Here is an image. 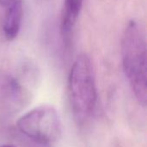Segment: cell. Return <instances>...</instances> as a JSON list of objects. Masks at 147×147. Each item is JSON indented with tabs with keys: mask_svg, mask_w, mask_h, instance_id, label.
I'll return each instance as SVG.
<instances>
[{
	"mask_svg": "<svg viewBox=\"0 0 147 147\" xmlns=\"http://www.w3.org/2000/svg\"><path fill=\"white\" fill-rule=\"evenodd\" d=\"M121 57L124 73L140 104L147 101L146 40L142 27L134 20L126 26L121 38Z\"/></svg>",
	"mask_w": 147,
	"mask_h": 147,
	"instance_id": "1",
	"label": "cell"
},
{
	"mask_svg": "<svg viewBox=\"0 0 147 147\" xmlns=\"http://www.w3.org/2000/svg\"><path fill=\"white\" fill-rule=\"evenodd\" d=\"M68 86L73 113L77 120H84L92 113L97 101L94 68L87 55L76 58L70 71Z\"/></svg>",
	"mask_w": 147,
	"mask_h": 147,
	"instance_id": "2",
	"label": "cell"
},
{
	"mask_svg": "<svg viewBox=\"0 0 147 147\" xmlns=\"http://www.w3.org/2000/svg\"><path fill=\"white\" fill-rule=\"evenodd\" d=\"M16 126L25 136L43 145L55 142L62 132L59 113L50 105H41L28 111L19 118Z\"/></svg>",
	"mask_w": 147,
	"mask_h": 147,
	"instance_id": "3",
	"label": "cell"
},
{
	"mask_svg": "<svg viewBox=\"0 0 147 147\" xmlns=\"http://www.w3.org/2000/svg\"><path fill=\"white\" fill-rule=\"evenodd\" d=\"M84 0H65L60 17V31L63 40L69 43L78 22Z\"/></svg>",
	"mask_w": 147,
	"mask_h": 147,
	"instance_id": "4",
	"label": "cell"
},
{
	"mask_svg": "<svg viewBox=\"0 0 147 147\" xmlns=\"http://www.w3.org/2000/svg\"><path fill=\"white\" fill-rule=\"evenodd\" d=\"M22 14V4L20 0L8 6L3 23V31L7 40H14L17 36L21 29Z\"/></svg>",
	"mask_w": 147,
	"mask_h": 147,
	"instance_id": "5",
	"label": "cell"
},
{
	"mask_svg": "<svg viewBox=\"0 0 147 147\" xmlns=\"http://www.w3.org/2000/svg\"><path fill=\"white\" fill-rule=\"evenodd\" d=\"M16 0H0V4L1 5H6L9 6V4L13 3L14 2H16Z\"/></svg>",
	"mask_w": 147,
	"mask_h": 147,
	"instance_id": "6",
	"label": "cell"
},
{
	"mask_svg": "<svg viewBox=\"0 0 147 147\" xmlns=\"http://www.w3.org/2000/svg\"><path fill=\"white\" fill-rule=\"evenodd\" d=\"M0 147H17V146H16L15 145H11V144H4V145L0 146Z\"/></svg>",
	"mask_w": 147,
	"mask_h": 147,
	"instance_id": "7",
	"label": "cell"
}]
</instances>
